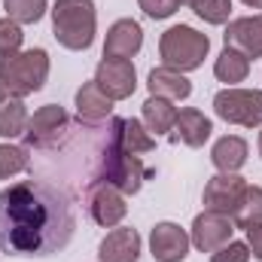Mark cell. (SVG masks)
I'll use <instances>...</instances> for the list:
<instances>
[{
	"instance_id": "cell-14",
	"label": "cell",
	"mask_w": 262,
	"mask_h": 262,
	"mask_svg": "<svg viewBox=\"0 0 262 262\" xmlns=\"http://www.w3.org/2000/svg\"><path fill=\"white\" fill-rule=\"evenodd\" d=\"M143 46V31L134 18H119L110 25L107 40H104V58H122L131 61Z\"/></svg>"
},
{
	"instance_id": "cell-35",
	"label": "cell",
	"mask_w": 262,
	"mask_h": 262,
	"mask_svg": "<svg viewBox=\"0 0 262 262\" xmlns=\"http://www.w3.org/2000/svg\"><path fill=\"white\" fill-rule=\"evenodd\" d=\"M189 3H192V0H180V6H189Z\"/></svg>"
},
{
	"instance_id": "cell-27",
	"label": "cell",
	"mask_w": 262,
	"mask_h": 262,
	"mask_svg": "<svg viewBox=\"0 0 262 262\" xmlns=\"http://www.w3.org/2000/svg\"><path fill=\"white\" fill-rule=\"evenodd\" d=\"M189 6L207 25H226L229 15H232V0H192Z\"/></svg>"
},
{
	"instance_id": "cell-11",
	"label": "cell",
	"mask_w": 262,
	"mask_h": 262,
	"mask_svg": "<svg viewBox=\"0 0 262 262\" xmlns=\"http://www.w3.org/2000/svg\"><path fill=\"white\" fill-rule=\"evenodd\" d=\"M189 235L177 223H156L149 232V250L156 262H183L189 256Z\"/></svg>"
},
{
	"instance_id": "cell-33",
	"label": "cell",
	"mask_w": 262,
	"mask_h": 262,
	"mask_svg": "<svg viewBox=\"0 0 262 262\" xmlns=\"http://www.w3.org/2000/svg\"><path fill=\"white\" fill-rule=\"evenodd\" d=\"M6 98H9V92H6V89H3V82H0V104H3Z\"/></svg>"
},
{
	"instance_id": "cell-4",
	"label": "cell",
	"mask_w": 262,
	"mask_h": 262,
	"mask_svg": "<svg viewBox=\"0 0 262 262\" xmlns=\"http://www.w3.org/2000/svg\"><path fill=\"white\" fill-rule=\"evenodd\" d=\"M49 79V52L46 49H25L12 55H0V82L9 98H28L40 92Z\"/></svg>"
},
{
	"instance_id": "cell-25",
	"label": "cell",
	"mask_w": 262,
	"mask_h": 262,
	"mask_svg": "<svg viewBox=\"0 0 262 262\" xmlns=\"http://www.w3.org/2000/svg\"><path fill=\"white\" fill-rule=\"evenodd\" d=\"M3 9H6V18L18 25H37L46 15L49 3L46 0H3Z\"/></svg>"
},
{
	"instance_id": "cell-5",
	"label": "cell",
	"mask_w": 262,
	"mask_h": 262,
	"mask_svg": "<svg viewBox=\"0 0 262 262\" xmlns=\"http://www.w3.org/2000/svg\"><path fill=\"white\" fill-rule=\"evenodd\" d=\"M210 52V40L207 34L195 31L192 25H174L162 34L159 40V58L162 67H171V70H180V73H189L198 70L204 64Z\"/></svg>"
},
{
	"instance_id": "cell-3",
	"label": "cell",
	"mask_w": 262,
	"mask_h": 262,
	"mask_svg": "<svg viewBox=\"0 0 262 262\" xmlns=\"http://www.w3.org/2000/svg\"><path fill=\"white\" fill-rule=\"evenodd\" d=\"M98 12L92 0H58L52 6V34L70 52H85L95 43Z\"/></svg>"
},
{
	"instance_id": "cell-24",
	"label": "cell",
	"mask_w": 262,
	"mask_h": 262,
	"mask_svg": "<svg viewBox=\"0 0 262 262\" xmlns=\"http://www.w3.org/2000/svg\"><path fill=\"white\" fill-rule=\"evenodd\" d=\"M232 223L235 229H244V232L253 226H262V186H247L238 210L232 213Z\"/></svg>"
},
{
	"instance_id": "cell-1",
	"label": "cell",
	"mask_w": 262,
	"mask_h": 262,
	"mask_svg": "<svg viewBox=\"0 0 262 262\" xmlns=\"http://www.w3.org/2000/svg\"><path fill=\"white\" fill-rule=\"evenodd\" d=\"M76 213L64 192L40 180H18L0 192V253L52 256L64 250Z\"/></svg>"
},
{
	"instance_id": "cell-34",
	"label": "cell",
	"mask_w": 262,
	"mask_h": 262,
	"mask_svg": "<svg viewBox=\"0 0 262 262\" xmlns=\"http://www.w3.org/2000/svg\"><path fill=\"white\" fill-rule=\"evenodd\" d=\"M259 159H262V131H259Z\"/></svg>"
},
{
	"instance_id": "cell-7",
	"label": "cell",
	"mask_w": 262,
	"mask_h": 262,
	"mask_svg": "<svg viewBox=\"0 0 262 262\" xmlns=\"http://www.w3.org/2000/svg\"><path fill=\"white\" fill-rule=\"evenodd\" d=\"M235 235V223L229 213H216V210H204L198 213L192 223V235L189 241L195 244L201 253H216L223 244H229Z\"/></svg>"
},
{
	"instance_id": "cell-13",
	"label": "cell",
	"mask_w": 262,
	"mask_h": 262,
	"mask_svg": "<svg viewBox=\"0 0 262 262\" xmlns=\"http://www.w3.org/2000/svg\"><path fill=\"white\" fill-rule=\"evenodd\" d=\"M223 43L229 49H238L247 58H262V12L229 21V28L223 34Z\"/></svg>"
},
{
	"instance_id": "cell-21",
	"label": "cell",
	"mask_w": 262,
	"mask_h": 262,
	"mask_svg": "<svg viewBox=\"0 0 262 262\" xmlns=\"http://www.w3.org/2000/svg\"><path fill=\"white\" fill-rule=\"evenodd\" d=\"M247 73H250V58L241 55L238 49H229V46L220 52V58H216V64H213V76H216L220 82H226V85L244 82Z\"/></svg>"
},
{
	"instance_id": "cell-10",
	"label": "cell",
	"mask_w": 262,
	"mask_h": 262,
	"mask_svg": "<svg viewBox=\"0 0 262 262\" xmlns=\"http://www.w3.org/2000/svg\"><path fill=\"white\" fill-rule=\"evenodd\" d=\"M89 213L98 226L104 229H116L125 213H128V204H125V195L107 183H92L89 186Z\"/></svg>"
},
{
	"instance_id": "cell-26",
	"label": "cell",
	"mask_w": 262,
	"mask_h": 262,
	"mask_svg": "<svg viewBox=\"0 0 262 262\" xmlns=\"http://www.w3.org/2000/svg\"><path fill=\"white\" fill-rule=\"evenodd\" d=\"M31 168V156L28 146H15V143H0V180H9L21 171Z\"/></svg>"
},
{
	"instance_id": "cell-22",
	"label": "cell",
	"mask_w": 262,
	"mask_h": 262,
	"mask_svg": "<svg viewBox=\"0 0 262 262\" xmlns=\"http://www.w3.org/2000/svg\"><path fill=\"white\" fill-rule=\"evenodd\" d=\"M116 128H119L122 146L128 152H134V156H143V152H152L156 149V137L146 131V125L140 119H116Z\"/></svg>"
},
{
	"instance_id": "cell-32",
	"label": "cell",
	"mask_w": 262,
	"mask_h": 262,
	"mask_svg": "<svg viewBox=\"0 0 262 262\" xmlns=\"http://www.w3.org/2000/svg\"><path fill=\"white\" fill-rule=\"evenodd\" d=\"M244 6H250V9H262V0H241Z\"/></svg>"
},
{
	"instance_id": "cell-23",
	"label": "cell",
	"mask_w": 262,
	"mask_h": 262,
	"mask_svg": "<svg viewBox=\"0 0 262 262\" xmlns=\"http://www.w3.org/2000/svg\"><path fill=\"white\" fill-rule=\"evenodd\" d=\"M28 107H25V98H6L0 104V137L12 140V137H21L28 128Z\"/></svg>"
},
{
	"instance_id": "cell-29",
	"label": "cell",
	"mask_w": 262,
	"mask_h": 262,
	"mask_svg": "<svg viewBox=\"0 0 262 262\" xmlns=\"http://www.w3.org/2000/svg\"><path fill=\"white\" fill-rule=\"evenodd\" d=\"M210 262H250V247L244 241H229L216 253H210Z\"/></svg>"
},
{
	"instance_id": "cell-16",
	"label": "cell",
	"mask_w": 262,
	"mask_h": 262,
	"mask_svg": "<svg viewBox=\"0 0 262 262\" xmlns=\"http://www.w3.org/2000/svg\"><path fill=\"white\" fill-rule=\"evenodd\" d=\"M98 259L101 262H137L140 259V235L137 229H113L107 232V238L98 247Z\"/></svg>"
},
{
	"instance_id": "cell-8",
	"label": "cell",
	"mask_w": 262,
	"mask_h": 262,
	"mask_svg": "<svg viewBox=\"0 0 262 262\" xmlns=\"http://www.w3.org/2000/svg\"><path fill=\"white\" fill-rule=\"evenodd\" d=\"M95 82L98 89L110 98V101H125L134 95L137 89V70L131 61H122V58H104L98 70H95Z\"/></svg>"
},
{
	"instance_id": "cell-6",
	"label": "cell",
	"mask_w": 262,
	"mask_h": 262,
	"mask_svg": "<svg viewBox=\"0 0 262 262\" xmlns=\"http://www.w3.org/2000/svg\"><path fill=\"white\" fill-rule=\"evenodd\" d=\"M213 113L229 125L253 128L262 122V89H238L226 85L213 95Z\"/></svg>"
},
{
	"instance_id": "cell-19",
	"label": "cell",
	"mask_w": 262,
	"mask_h": 262,
	"mask_svg": "<svg viewBox=\"0 0 262 262\" xmlns=\"http://www.w3.org/2000/svg\"><path fill=\"white\" fill-rule=\"evenodd\" d=\"M210 162L220 174H238L247 162V140L238 134H226L213 143L210 149Z\"/></svg>"
},
{
	"instance_id": "cell-28",
	"label": "cell",
	"mask_w": 262,
	"mask_h": 262,
	"mask_svg": "<svg viewBox=\"0 0 262 262\" xmlns=\"http://www.w3.org/2000/svg\"><path fill=\"white\" fill-rule=\"evenodd\" d=\"M21 43H25V31H21V25L12 21V18H0V55L21 52Z\"/></svg>"
},
{
	"instance_id": "cell-12",
	"label": "cell",
	"mask_w": 262,
	"mask_h": 262,
	"mask_svg": "<svg viewBox=\"0 0 262 262\" xmlns=\"http://www.w3.org/2000/svg\"><path fill=\"white\" fill-rule=\"evenodd\" d=\"M67 128V113L64 107H58V104H46V107H40L31 119H28V128H25V143L28 146H34V149H43V146H49L61 131Z\"/></svg>"
},
{
	"instance_id": "cell-2",
	"label": "cell",
	"mask_w": 262,
	"mask_h": 262,
	"mask_svg": "<svg viewBox=\"0 0 262 262\" xmlns=\"http://www.w3.org/2000/svg\"><path fill=\"white\" fill-rule=\"evenodd\" d=\"M149 177V171L143 168L140 156L128 152L119 140V128H116V119H110V134H107V149L101 156V168H98V177L92 183H107L113 189H119L122 195H134L140 192L143 180Z\"/></svg>"
},
{
	"instance_id": "cell-17",
	"label": "cell",
	"mask_w": 262,
	"mask_h": 262,
	"mask_svg": "<svg viewBox=\"0 0 262 262\" xmlns=\"http://www.w3.org/2000/svg\"><path fill=\"white\" fill-rule=\"evenodd\" d=\"M113 113V101L98 89V82H82V89L76 92V119L82 125H101L104 119H110Z\"/></svg>"
},
{
	"instance_id": "cell-9",
	"label": "cell",
	"mask_w": 262,
	"mask_h": 262,
	"mask_svg": "<svg viewBox=\"0 0 262 262\" xmlns=\"http://www.w3.org/2000/svg\"><path fill=\"white\" fill-rule=\"evenodd\" d=\"M247 192V180L238 174H216L207 180L204 186V210H216V213H235L241 198Z\"/></svg>"
},
{
	"instance_id": "cell-30",
	"label": "cell",
	"mask_w": 262,
	"mask_h": 262,
	"mask_svg": "<svg viewBox=\"0 0 262 262\" xmlns=\"http://www.w3.org/2000/svg\"><path fill=\"white\" fill-rule=\"evenodd\" d=\"M137 6H140L149 18L162 21V18H171V15L180 9V0H137Z\"/></svg>"
},
{
	"instance_id": "cell-15",
	"label": "cell",
	"mask_w": 262,
	"mask_h": 262,
	"mask_svg": "<svg viewBox=\"0 0 262 262\" xmlns=\"http://www.w3.org/2000/svg\"><path fill=\"white\" fill-rule=\"evenodd\" d=\"M210 119L195 110V107H186V110H177V119H174V128H171V143H186V146H204L210 140Z\"/></svg>"
},
{
	"instance_id": "cell-20",
	"label": "cell",
	"mask_w": 262,
	"mask_h": 262,
	"mask_svg": "<svg viewBox=\"0 0 262 262\" xmlns=\"http://www.w3.org/2000/svg\"><path fill=\"white\" fill-rule=\"evenodd\" d=\"M174 119H177V107H174V101H168V98L149 95V98L143 101V107H140V122L146 125V131H149L152 137L171 134Z\"/></svg>"
},
{
	"instance_id": "cell-18",
	"label": "cell",
	"mask_w": 262,
	"mask_h": 262,
	"mask_svg": "<svg viewBox=\"0 0 262 262\" xmlns=\"http://www.w3.org/2000/svg\"><path fill=\"white\" fill-rule=\"evenodd\" d=\"M146 89H149V95L168 98V101H186V98L192 95V82H189L180 70H171V67H156V70H149Z\"/></svg>"
},
{
	"instance_id": "cell-31",
	"label": "cell",
	"mask_w": 262,
	"mask_h": 262,
	"mask_svg": "<svg viewBox=\"0 0 262 262\" xmlns=\"http://www.w3.org/2000/svg\"><path fill=\"white\" fill-rule=\"evenodd\" d=\"M247 247H250V256H256L262 262V226L247 229Z\"/></svg>"
}]
</instances>
